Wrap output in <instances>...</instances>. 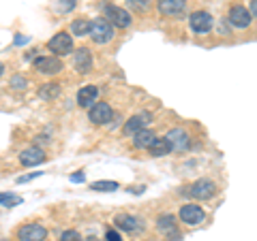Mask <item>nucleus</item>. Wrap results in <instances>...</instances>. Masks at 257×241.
I'll list each match as a JSON object with an SVG mask.
<instances>
[{
  "mask_svg": "<svg viewBox=\"0 0 257 241\" xmlns=\"http://www.w3.org/2000/svg\"><path fill=\"white\" fill-rule=\"evenodd\" d=\"M103 18H105L114 28H120V30H124L133 24L131 13L126 9H122V6H116V4H109V2L103 4Z\"/></svg>",
  "mask_w": 257,
  "mask_h": 241,
  "instance_id": "obj_4",
  "label": "nucleus"
},
{
  "mask_svg": "<svg viewBox=\"0 0 257 241\" xmlns=\"http://www.w3.org/2000/svg\"><path fill=\"white\" fill-rule=\"evenodd\" d=\"M116 111L111 109L109 102L105 100H96L94 105L88 109V120H90V124L94 126H107L111 122V118H114Z\"/></svg>",
  "mask_w": 257,
  "mask_h": 241,
  "instance_id": "obj_6",
  "label": "nucleus"
},
{
  "mask_svg": "<svg viewBox=\"0 0 257 241\" xmlns=\"http://www.w3.org/2000/svg\"><path fill=\"white\" fill-rule=\"evenodd\" d=\"M178 220L182 224H187V226H195V224H202L206 220V212L197 203H184L178 212Z\"/></svg>",
  "mask_w": 257,
  "mask_h": 241,
  "instance_id": "obj_10",
  "label": "nucleus"
},
{
  "mask_svg": "<svg viewBox=\"0 0 257 241\" xmlns=\"http://www.w3.org/2000/svg\"><path fill=\"white\" fill-rule=\"evenodd\" d=\"M92 52L88 50V47H79L77 52H73V68H75V73L79 75H88L92 70Z\"/></svg>",
  "mask_w": 257,
  "mask_h": 241,
  "instance_id": "obj_15",
  "label": "nucleus"
},
{
  "mask_svg": "<svg viewBox=\"0 0 257 241\" xmlns=\"http://www.w3.org/2000/svg\"><path fill=\"white\" fill-rule=\"evenodd\" d=\"M90 30H92V22L86 20V18H77L71 22V34L82 38V36H90Z\"/></svg>",
  "mask_w": 257,
  "mask_h": 241,
  "instance_id": "obj_22",
  "label": "nucleus"
},
{
  "mask_svg": "<svg viewBox=\"0 0 257 241\" xmlns=\"http://www.w3.org/2000/svg\"><path fill=\"white\" fill-rule=\"evenodd\" d=\"M116 36L114 32V26L105 20V18H99L92 22V30H90V38L96 43V45H107L111 38Z\"/></svg>",
  "mask_w": 257,
  "mask_h": 241,
  "instance_id": "obj_9",
  "label": "nucleus"
},
{
  "mask_svg": "<svg viewBox=\"0 0 257 241\" xmlns=\"http://www.w3.org/2000/svg\"><path fill=\"white\" fill-rule=\"evenodd\" d=\"M96 100H99V86L88 84L84 88H79V92H77V105L79 107L90 109Z\"/></svg>",
  "mask_w": 257,
  "mask_h": 241,
  "instance_id": "obj_18",
  "label": "nucleus"
},
{
  "mask_svg": "<svg viewBox=\"0 0 257 241\" xmlns=\"http://www.w3.org/2000/svg\"><path fill=\"white\" fill-rule=\"evenodd\" d=\"M114 222H116V226L120 230H126L128 235H138V232L144 230L142 218H138V216H131V214H118L114 218Z\"/></svg>",
  "mask_w": 257,
  "mask_h": 241,
  "instance_id": "obj_16",
  "label": "nucleus"
},
{
  "mask_svg": "<svg viewBox=\"0 0 257 241\" xmlns=\"http://www.w3.org/2000/svg\"><path fill=\"white\" fill-rule=\"evenodd\" d=\"M60 241H84V237H82V232L79 230H75V228H67L60 235Z\"/></svg>",
  "mask_w": 257,
  "mask_h": 241,
  "instance_id": "obj_27",
  "label": "nucleus"
},
{
  "mask_svg": "<svg viewBox=\"0 0 257 241\" xmlns=\"http://www.w3.org/2000/svg\"><path fill=\"white\" fill-rule=\"evenodd\" d=\"M0 241H9V239H0Z\"/></svg>",
  "mask_w": 257,
  "mask_h": 241,
  "instance_id": "obj_35",
  "label": "nucleus"
},
{
  "mask_svg": "<svg viewBox=\"0 0 257 241\" xmlns=\"http://www.w3.org/2000/svg\"><path fill=\"white\" fill-rule=\"evenodd\" d=\"M150 156H155V158H161V156H167V154H172V146H170V141L165 139V136H157L155 143L146 150Z\"/></svg>",
  "mask_w": 257,
  "mask_h": 241,
  "instance_id": "obj_21",
  "label": "nucleus"
},
{
  "mask_svg": "<svg viewBox=\"0 0 257 241\" xmlns=\"http://www.w3.org/2000/svg\"><path fill=\"white\" fill-rule=\"evenodd\" d=\"M86 180V175L84 173H75V175H71V182H84Z\"/></svg>",
  "mask_w": 257,
  "mask_h": 241,
  "instance_id": "obj_32",
  "label": "nucleus"
},
{
  "mask_svg": "<svg viewBox=\"0 0 257 241\" xmlns=\"http://www.w3.org/2000/svg\"><path fill=\"white\" fill-rule=\"evenodd\" d=\"M216 190H219L216 182L208 180V178H202V180L193 182L191 186H184L182 194H187V196L195 198V200H210V198L216 194Z\"/></svg>",
  "mask_w": 257,
  "mask_h": 241,
  "instance_id": "obj_1",
  "label": "nucleus"
},
{
  "mask_svg": "<svg viewBox=\"0 0 257 241\" xmlns=\"http://www.w3.org/2000/svg\"><path fill=\"white\" fill-rule=\"evenodd\" d=\"M73 6H75V0H58V2L54 4V9L60 13H69Z\"/></svg>",
  "mask_w": 257,
  "mask_h": 241,
  "instance_id": "obj_28",
  "label": "nucleus"
},
{
  "mask_svg": "<svg viewBox=\"0 0 257 241\" xmlns=\"http://www.w3.org/2000/svg\"><path fill=\"white\" fill-rule=\"evenodd\" d=\"M9 86H11V90H18V92L20 90H26V88H28V79L22 77V75H13Z\"/></svg>",
  "mask_w": 257,
  "mask_h": 241,
  "instance_id": "obj_26",
  "label": "nucleus"
},
{
  "mask_svg": "<svg viewBox=\"0 0 257 241\" xmlns=\"http://www.w3.org/2000/svg\"><path fill=\"white\" fill-rule=\"evenodd\" d=\"M152 111H140V114H135L131 116L128 120H124V124H122V134L124 136H133L135 132H140L144 130V128H148V124L152 122Z\"/></svg>",
  "mask_w": 257,
  "mask_h": 241,
  "instance_id": "obj_11",
  "label": "nucleus"
},
{
  "mask_svg": "<svg viewBox=\"0 0 257 241\" xmlns=\"http://www.w3.org/2000/svg\"><path fill=\"white\" fill-rule=\"evenodd\" d=\"M18 203H22V196L13 194V192H0V205H7V207H15Z\"/></svg>",
  "mask_w": 257,
  "mask_h": 241,
  "instance_id": "obj_25",
  "label": "nucleus"
},
{
  "mask_svg": "<svg viewBox=\"0 0 257 241\" xmlns=\"http://www.w3.org/2000/svg\"><path fill=\"white\" fill-rule=\"evenodd\" d=\"M3 73H5V64L0 62V77H3Z\"/></svg>",
  "mask_w": 257,
  "mask_h": 241,
  "instance_id": "obj_33",
  "label": "nucleus"
},
{
  "mask_svg": "<svg viewBox=\"0 0 257 241\" xmlns=\"http://www.w3.org/2000/svg\"><path fill=\"white\" fill-rule=\"evenodd\" d=\"M18 158H20V164L22 166H39V164H43L45 160H47V154H45L43 148L30 146L26 150H22Z\"/></svg>",
  "mask_w": 257,
  "mask_h": 241,
  "instance_id": "obj_14",
  "label": "nucleus"
},
{
  "mask_svg": "<svg viewBox=\"0 0 257 241\" xmlns=\"http://www.w3.org/2000/svg\"><path fill=\"white\" fill-rule=\"evenodd\" d=\"M35 143H50V134H37Z\"/></svg>",
  "mask_w": 257,
  "mask_h": 241,
  "instance_id": "obj_30",
  "label": "nucleus"
},
{
  "mask_svg": "<svg viewBox=\"0 0 257 241\" xmlns=\"http://www.w3.org/2000/svg\"><path fill=\"white\" fill-rule=\"evenodd\" d=\"M248 11H251L253 18H257V0H251V2H248Z\"/></svg>",
  "mask_w": 257,
  "mask_h": 241,
  "instance_id": "obj_31",
  "label": "nucleus"
},
{
  "mask_svg": "<svg viewBox=\"0 0 257 241\" xmlns=\"http://www.w3.org/2000/svg\"><path fill=\"white\" fill-rule=\"evenodd\" d=\"M165 139L170 141L172 152H187L189 146H191V136H189V132L184 130V128H180V126L170 128V130H167V134H165Z\"/></svg>",
  "mask_w": 257,
  "mask_h": 241,
  "instance_id": "obj_13",
  "label": "nucleus"
},
{
  "mask_svg": "<svg viewBox=\"0 0 257 241\" xmlns=\"http://www.w3.org/2000/svg\"><path fill=\"white\" fill-rule=\"evenodd\" d=\"M124 2L133 13H140V15L148 13L152 9V0H124Z\"/></svg>",
  "mask_w": 257,
  "mask_h": 241,
  "instance_id": "obj_23",
  "label": "nucleus"
},
{
  "mask_svg": "<svg viewBox=\"0 0 257 241\" xmlns=\"http://www.w3.org/2000/svg\"><path fill=\"white\" fill-rule=\"evenodd\" d=\"M157 9L167 20H178L187 11V0H157Z\"/></svg>",
  "mask_w": 257,
  "mask_h": 241,
  "instance_id": "obj_12",
  "label": "nucleus"
},
{
  "mask_svg": "<svg viewBox=\"0 0 257 241\" xmlns=\"http://www.w3.org/2000/svg\"><path fill=\"white\" fill-rule=\"evenodd\" d=\"M47 50H50L54 56H58V58H62V56H69L75 52V45H73V34L71 32H56V34L47 41Z\"/></svg>",
  "mask_w": 257,
  "mask_h": 241,
  "instance_id": "obj_3",
  "label": "nucleus"
},
{
  "mask_svg": "<svg viewBox=\"0 0 257 241\" xmlns=\"http://www.w3.org/2000/svg\"><path fill=\"white\" fill-rule=\"evenodd\" d=\"M90 190H94V192H114V190H118V182H109V180L92 182Z\"/></svg>",
  "mask_w": 257,
  "mask_h": 241,
  "instance_id": "obj_24",
  "label": "nucleus"
},
{
  "mask_svg": "<svg viewBox=\"0 0 257 241\" xmlns=\"http://www.w3.org/2000/svg\"><path fill=\"white\" fill-rule=\"evenodd\" d=\"M62 96V86L58 82H50V84H43L39 88V98L45 100V102H54Z\"/></svg>",
  "mask_w": 257,
  "mask_h": 241,
  "instance_id": "obj_20",
  "label": "nucleus"
},
{
  "mask_svg": "<svg viewBox=\"0 0 257 241\" xmlns=\"http://www.w3.org/2000/svg\"><path fill=\"white\" fill-rule=\"evenodd\" d=\"M178 218L172 214H163V216H159L157 218V228L159 232H163L165 237H170V239H180V230H178V222H176Z\"/></svg>",
  "mask_w": 257,
  "mask_h": 241,
  "instance_id": "obj_17",
  "label": "nucleus"
},
{
  "mask_svg": "<svg viewBox=\"0 0 257 241\" xmlns=\"http://www.w3.org/2000/svg\"><path fill=\"white\" fill-rule=\"evenodd\" d=\"M105 241H122V239H120V235H118V230H107L105 232Z\"/></svg>",
  "mask_w": 257,
  "mask_h": 241,
  "instance_id": "obj_29",
  "label": "nucleus"
},
{
  "mask_svg": "<svg viewBox=\"0 0 257 241\" xmlns=\"http://www.w3.org/2000/svg\"><path fill=\"white\" fill-rule=\"evenodd\" d=\"M189 26L195 34H208L212 28H214V18L210 11L206 9H197L189 15Z\"/></svg>",
  "mask_w": 257,
  "mask_h": 241,
  "instance_id": "obj_5",
  "label": "nucleus"
},
{
  "mask_svg": "<svg viewBox=\"0 0 257 241\" xmlns=\"http://www.w3.org/2000/svg\"><path fill=\"white\" fill-rule=\"evenodd\" d=\"M88 241H96V237H88Z\"/></svg>",
  "mask_w": 257,
  "mask_h": 241,
  "instance_id": "obj_34",
  "label": "nucleus"
},
{
  "mask_svg": "<svg viewBox=\"0 0 257 241\" xmlns=\"http://www.w3.org/2000/svg\"><path fill=\"white\" fill-rule=\"evenodd\" d=\"M227 24L229 26H234V28H240V30H244L248 28L253 24V15L251 11H248V6L244 4H231L229 9H227Z\"/></svg>",
  "mask_w": 257,
  "mask_h": 241,
  "instance_id": "obj_7",
  "label": "nucleus"
},
{
  "mask_svg": "<svg viewBox=\"0 0 257 241\" xmlns=\"http://www.w3.org/2000/svg\"><path fill=\"white\" fill-rule=\"evenodd\" d=\"M155 139H157V132L150 130V128H144V130L135 132V134L131 136V143H133L135 150H144V152H146V150L152 146V143H155Z\"/></svg>",
  "mask_w": 257,
  "mask_h": 241,
  "instance_id": "obj_19",
  "label": "nucleus"
},
{
  "mask_svg": "<svg viewBox=\"0 0 257 241\" xmlns=\"http://www.w3.org/2000/svg\"><path fill=\"white\" fill-rule=\"evenodd\" d=\"M32 66L39 75H45V77H54V75H60L64 70V64H62V58L58 56H37L32 60Z\"/></svg>",
  "mask_w": 257,
  "mask_h": 241,
  "instance_id": "obj_2",
  "label": "nucleus"
},
{
  "mask_svg": "<svg viewBox=\"0 0 257 241\" xmlns=\"http://www.w3.org/2000/svg\"><path fill=\"white\" fill-rule=\"evenodd\" d=\"M15 239L18 241H45L47 239V228L39 222H28L22 224L15 230Z\"/></svg>",
  "mask_w": 257,
  "mask_h": 241,
  "instance_id": "obj_8",
  "label": "nucleus"
}]
</instances>
